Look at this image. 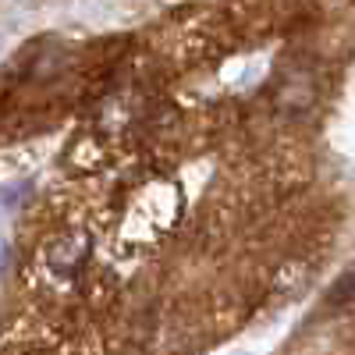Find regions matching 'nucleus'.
<instances>
[{"label": "nucleus", "mask_w": 355, "mask_h": 355, "mask_svg": "<svg viewBox=\"0 0 355 355\" xmlns=\"http://www.w3.org/2000/svg\"><path fill=\"white\" fill-rule=\"evenodd\" d=\"M4 266H8V245L0 242V270H4Z\"/></svg>", "instance_id": "f257e3e1"}]
</instances>
